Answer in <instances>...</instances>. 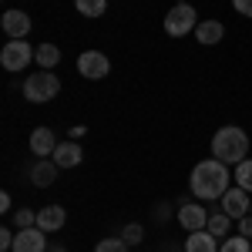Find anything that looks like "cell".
I'll list each match as a JSON object with an SVG mask.
<instances>
[{
    "label": "cell",
    "mask_w": 252,
    "mask_h": 252,
    "mask_svg": "<svg viewBox=\"0 0 252 252\" xmlns=\"http://www.w3.org/2000/svg\"><path fill=\"white\" fill-rule=\"evenodd\" d=\"M47 249V232L40 225H31V229H17V239H14V252H44Z\"/></svg>",
    "instance_id": "ba28073f"
},
{
    "label": "cell",
    "mask_w": 252,
    "mask_h": 252,
    "mask_svg": "<svg viewBox=\"0 0 252 252\" xmlns=\"http://www.w3.org/2000/svg\"><path fill=\"white\" fill-rule=\"evenodd\" d=\"M219 252H252V246H249L246 235H229V239L219 246Z\"/></svg>",
    "instance_id": "44dd1931"
},
{
    "label": "cell",
    "mask_w": 252,
    "mask_h": 252,
    "mask_svg": "<svg viewBox=\"0 0 252 252\" xmlns=\"http://www.w3.org/2000/svg\"><path fill=\"white\" fill-rule=\"evenodd\" d=\"M235 185L246 189V192H252V158H246V161L235 165Z\"/></svg>",
    "instance_id": "ffe728a7"
},
{
    "label": "cell",
    "mask_w": 252,
    "mask_h": 252,
    "mask_svg": "<svg viewBox=\"0 0 252 252\" xmlns=\"http://www.w3.org/2000/svg\"><path fill=\"white\" fill-rule=\"evenodd\" d=\"M205 229H209L215 239H219V235H229V229H232V215H229V212H212Z\"/></svg>",
    "instance_id": "ac0fdd59"
},
{
    "label": "cell",
    "mask_w": 252,
    "mask_h": 252,
    "mask_svg": "<svg viewBox=\"0 0 252 252\" xmlns=\"http://www.w3.org/2000/svg\"><path fill=\"white\" fill-rule=\"evenodd\" d=\"M212 158H219L222 165H239L249 158V135L235 125H225L212 135Z\"/></svg>",
    "instance_id": "7a4b0ae2"
},
{
    "label": "cell",
    "mask_w": 252,
    "mask_h": 252,
    "mask_svg": "<svg viewBox=\"0 0 252 252\" xmlns=\"http://www.w3.org/2000/svg\"><path fill=\"white\" fill-rule=\"evenodd\" d=\"M84 135V125H74V128H71V141H74V138H81Z\"/></svg>",
    "instance_id": "f1b7e54d"
},
{
    "label": "cell",
    "mask_w": 252,
    "mask_h": 252,
    "mask_svg": "<svg viewBox=\"0 0 252 252\" xmlns=\"http://www.w3.org/2000/svg\"><path fill=\"white\" fill-rule=\"evenodd\" d=\"M34 51H37V47H31L27 40H7V44L0 47V64L17 74V71H24V67L34 61Z\"/></svg>",
    "instance_id": "5b68a950"
},
{
    "label": "cell",
    "mask_w": 252,
    "mask_h": 252,
    "mask_svg": "<svg viewBox=\"0 0 252 252\" xmlns=\"http://www.w3.org/2000/svg\"><path fill=\"white\" fill-rule=\"evenodd\" d=\"M10 209H14V202H10V195L3 192L0 195V212H10Z\"/></svg>",
    "instance_id": "83f0119b"
},
{
    "label": "cell",
    "mask_w": 252,
    "mask_h": 252,
    "mask_svg": "<svg viewBox=\"0 0 252 252\" xmlns=\"http://www.w3.org/2000/svg\"><path fill=\"white\" fill-rule=\"evenodd\" d=\"M249 215H252V205H249Z\"/></svg>",
    "instance_id": "f546056e"
},
{
    "label": "cell",
    "mask_w": 252,
    "mask_h": 252,
    "mask_svg": "<svg viewBox=\"0 0 252 252\" xmlns=\"http://www.w3.org/2000/svg\"><path fill=\"white\" fill-rule=\"evenodd\" d=\"M14 225H17V229H31V225H37V212H31V209H17V212H14Z\"/></svg>",
    "instance_id": "7402d4cb"
},
{
    "label": "cell",
    "mask_w": 252,
    "mask_h": 252,
    "mask_svg": "<svg viewBox=\"0 0 252 252\" xmlns=\"http://www.w3.org/2000/svg\"><path fill=\"white\" fill-rule=\"evenodd\" d=\"M51 158H54V165H58V168H74V165H81L84 152H81L78 141H61Z\"/></svg>",
    "instance_id": "7c38bea8"
},
{
    "label": "cell",
    "mask_w": 252,
    "mask_h": 252,
    "mask_svg": "<svg viewBox=\"0 0 252 252\" xmlns=\"http://www.w3.org/2000/svg\"><path fill=\"white\" fill-rule=\"evenodd\" d=\"M125 246H128L125 239H101L94 246V252H125Z\"/></svg>",
    "instance_id": "cb8c5ba5"
},
{
    "label": "cell",
    "mask_w": 252,
    "mask_h": 252,
    "mask_svg": "<svg viewBox=\"0 0 252 252\" xmlns=\"http://www.w3.org/2000/svg\"><path fill=\"white\" fill-rule=\"evenodd\" d=\"M74 7L81 17H101L108 10V0H74Z\"/></svg>",
    "instance_id": "d6986e66"
},
{
    "label": "cell",
    "mask_w": 252,
    "mask_h": 252,
    "mask_svg": "<svg viewBox=\"0 0 252 252\" xmlns=\"http://www.w3.org/2000/svg\"><path fill=\"white\" fill-rule=\"evenodd\" d=\"M54 178H58V165H54V158H51V161H47V158H40L37 165L31 168V182H34L37 189L54 185Z\"/></svg>",
    "instance_id": "9a60e30c"
},
{
    "label": "cell",
    "mask_w": 252,
    "mask_h": 252,
    "mask_svg": "<svg viewBox=\"0 0 252 252\" xmlns=\"http://www.w3.org/2000/svg\"><path fill=\"white\" fill-rule=\"evenodd\" d=\"M64 222H67V212L61 205H47L37 212V225L44 232H58V229H64Z\"/></svg>",
    "instance_id": "4fadbf2b"
},
{
    "label": "cell",
    "mask_w": 252,
    "mask_h": 252,
    "mask_svg": "<svg viewBox=\"0 0 252 252\" xmlns=\"http://www.w3.org/2000/svg\"><path fill=\"white\" fill-rule=\"evenodd\" d=\"M198 27V14L192 3H175L172 10L165 14V34L168 37H185Z\"/></svg>",
    "instance_id": "277c9868"
},
{
    "label": "cell",
    "mask_w": 252,
    "mask_h": 252,
    "mask_svg": "<svg viewBox=\"0 0 252 252\" xmlns=\"http://www.w3.org/2000/svg\"><path fill=\"white\" fill-rule=\"evenodd\" d=\"M14 239L17 235L10 232V229H0V252H14Z\"/></svg>",
    "instance_id": "d4e9b609"
},
{
    "label": "cell",
    "mask_w": 252,
    "mask_h": 252,
    "mask_svg": "<svg viewBox=\"0 0 252 252\" xmlns=\"http://www.w3.org/2000/svg\"><path fill=\"white\" fill-rule=\"evenodd\" d=\"M61 141L54 138V131L47 128V125H40V128H34L31 131V152L37 158H47V155H54V148H58Z\"/></svg>",
    "instance_id": "8fae6325"
},
{
    "label": "cell",
    "mask_w": 252,
    "mask_h": 252,
    "mask_svg": "<svg viewBox=\"0 0 252 252\" xmlns=\"http://www.w3.org/2000/svg\"><path fill=\"white\" fill-rule=\"evenodd\" d=\"M0 24H3V34H7L10 40H24L27 34H31V17H27L24 10H7Z\"/></svg>",
    "instance_id": "9c48e42d"
},
{
    "label": "cell",
    "mask_w": 252,
    "mask_h": 252,
    "mask_svg": "<svg viewBox=\"0 0 252 252\" xmlns=\"http://www.w3.org/2000/svg\"><path fill=\"white\" fill-rule=\"evenodd\" d=\"M58 91H61V81L51 71H37L24 81V101H31V104H44V101L58 97Z\"/></svg>",
    "instance_id": "3957f363"
},
{
    "label": "cell",
    "mask_w": 252,
    "mask_h": 252,
    "mask_svg": "<svg viewBox=\"0 0 252 252\" xmlns=\"http://www.w3.org/2000/svg\"><path fill=\"white\" fill-rule=\"evenodd\" d=\"M195 37H198V44L212 47V44H219V40L225 37V27H222V20H198Z\"/></svg>",
    "instance_id": "5bb4252c"
},
{
    "label": "cell",
    "mask_w": 252,
    "mask_h": 252,
    "mask_svg": "<svg viewBox=\"0 0 252 252\" xmlns=\"http://www.w3.org/2000/svg\"><path fill=\"white\" fill-rule=\"evenodd\" d=\"M235 14H242V17H252V0H232Z\"/></svg>",
    "instance_id": "484cf974"
},
{
    "label": "cell",
    "mask_w": 252,
    "mask_h": 252,
    "mask_svg": "<svg viewBox=\"0 0 252 252\" xmlns=\"http://www.w3.org/2000/svg\"><path fill=\"white\" fill-rule=\"evenodd\" d=\"M232 175H229V165H222L219 158H205L192 168V195L202 198V202H212V198H222L232 185Z\"/></svg>",
    "instance_id": "6da1fadb"
},
{
    "label": "cell",
    "mask_w": 252,
    "mask_h": 252,
    "mask_svg": "<svg viewBox=\"0 0 252 252\" xmlns=\"http://www.w3.org/2000/svg\"><path fill=\"white\" fill-rule=\"evenodd\" d=\"M78 74L88 78V81H101V78L111 74V61L104 58L101 51H84L78 58Z\"/></svg>",
    "instance_id": "8992f818"
},
{
    "label": "cell",
    "mask_w": 252,
    "mask_h": 252,
    "mask_svg": "<svg viewBox=\"0 0 252 252\" xmlns=\"http://www.w3.org/2000/svg\"><path fill=\"white\" fill-rule=\"evenodd\" d=\"M249 205H252V192H246V189H229V192L222 195V212H229L239 222V219H246L249 215Z\"/></svg>",
    "instance_id": "52a82bcc"
},
{
    "label": "cell",
    "mask_w": 252,
    "mask_h": 252,
    "mask_svg": "<svg viewBox=\"0 0 252 252\" xmlns=\"http://www.w3.org/2000/svg\"><path fill=\"white\" fill-rule=\"evenodd\" d=\"M239 235H246V239H252V215H246V219H239Z\"/></svg>",
    "instance_id": "4316f807"
},
{
    "label": "cell",
    "mask_w": 252,
    "mask_h": 252,
    "mask_svg": "<svg viewBox=\"0 0 252 252\" xmlns=\"http://www.w3.org/2000/svg\"><path fill=\"white\" fill-rule=\"evenodd\" d=\"M185 252H219V242L209 229H198L185 239Z\"/></svg>",
    "instance_id": "2e32d148"
},
{
    "label": "cell",
    "mask_w": 252,
    "mask_h": 252,
    "mask_svg": "<svg viewBox=\"0 0 252 252\" xmlns=\"http://www.w3.org/2000/svg\"><path fill=\"white\" fill-rule=\"evenodd\" d=\"M178 222H182V229L198 232V229H205V225H209V212H205L198 202H189V205H182V209H178Z\"/></svg>",
    "instance_id": "30bf717a"
},
{
    "label": "cell",
    "mask_w": 252,
    "mask_h": 252,
    "mask_svg": "<svg viewBox=\"0 0 252 252\" xmlns=\"http://www.w3.org/2000/svg\"><path fill=\"white\" fill-rule=\"evenodd\" d=\"M121 239H125V242H128V246H138V242H141V239H145V229H141V225H138V222H131V225H128V229H125V232H121Z\"/></svg>",
    "instance_id": "603a6c76"
},
{
    "label": "cell",
    "mask_w": 252,
    "mask_h": 252,
    "mask_svg": "<svg viewBox=\"0 0 252 252\" xmlns=\"http://www.w3.org/2000/svg\"><path fill=\"white\" fill-rule=\"evenodd\" d=\"M34 61L40 64V71H54L61 64V47H54V44H40L37 51H34Z\"/></svg>",
    "instance_id": "e0dca14e"
}]
</instances>
